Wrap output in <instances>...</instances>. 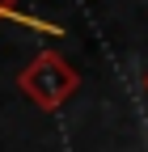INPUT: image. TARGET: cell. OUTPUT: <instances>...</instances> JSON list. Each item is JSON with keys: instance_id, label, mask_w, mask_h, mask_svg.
Masks as SVG:
<instances>
[{"instance_id": "1", "label": "cell", "mask_w": 148, "mask_h": 152, "mask_svg": "<svg viewBox=\"0 0 148 152\" xmlns=\"http://www.w3.org/2000/svg\"><path fill=\"white\" fill-rule=\"evenodd\" d=\"M17 89H21V97H30L42 114H55L68 97H76L81 72L72 68L59 51H38L21 72H17Z\"/></svg>"}, {"instance_id": "2", "label": "cell", "mask_w": 148, "mask_h": 152, "mask_svg": "<svg viewBox=\"0 0 148 152\" xmlns=\"http://www.w3.org/2000/svg\"><path fill=\"white\" fill-rule=\"evenodd\" d=\"M0 21H17V26H34V30H42V34H59V26H51V21H34V17H26L21 9H17V0H0Z\"/></svg>"}, {"instance_id": "3", "label": "cell", "mask_w": 148, "mask_h": 152, "mask_svg": "<svg viewBox=\"0 0 148 152\" xmlns=\"http://www.w3.org/2000/svg\"><path fill=\"white\" fill-rule=\"evenodd\" d=\"M144 93H148V72H144Z\"/></svg>"}]
</instances>
